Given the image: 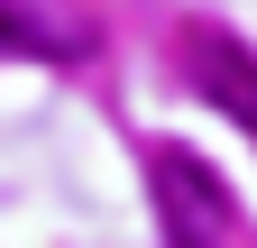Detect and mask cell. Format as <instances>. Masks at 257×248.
Listing matches in <instances>:
<instances>
[{
  "instance_id": "2",
  "label": "cell",
  "mask_w": 257,
  "mask_h": 248,
  "mask_svg": "<svg viewBox=\"0 0 257 248\" xmlns=\"http://www.w3.org/2000/svg\"><path fill=\"white\" fill-rule=\"evenodd\" d=\"M193 74H202L211 110H230L239 129L257 138V55L230 37V28H202V37H193Z\"/></svg>"
},
{
  "instance_id": "3",
  "label": "cell",
  "mask_w": 257,
  "mask_h": 248,
  "mask_svg": "<svg viewBox=\"0 0 257 248\" xmlns=\"http://www.w3.org/2000/svg\"><path fill=\"white\" fill-rule=\"evenodd\" d=\"M28 46H37V28H28V10H19V0H0V55H28Z\"/></svg>"
},
{
  "instance_id": "1",
  "label": "cell",
  "mask_w": 257,
  "mask_h": 248,
  "mask_svg": "<svg viewBox=\"0 0 257 248\" xmlns=\"http://www.w3.org/2000/svg\"><path fill=\"white\" fill-rule=\"evenodd\" d=\"M147 184H156V221H166V239H202V230H230V202H220L211 184H202V166H193V157L156 147Z\"/></svg>"
}]
</instances>
